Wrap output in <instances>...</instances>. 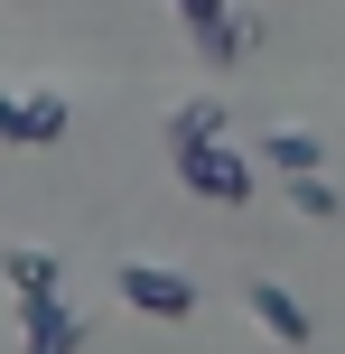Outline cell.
Returning <instances> with one entry per match:
<instances>
[{
  "label": "cell",
  "instance_id": "6da1fadb",
  "mask_svg": "<svg viewBox=\"0 0 345 354\" xmlns=\"http://www.w3.org/2000/svg\"><path fill=\"white\" fill-rule=\"evenodd\" d=\"M178 168L196 177V196H215V205H234V196H252V168L234 159V149H215V103H196V112H178Z\"/></svg>",
  "mask_w": 345,
  "mask_h": 354
},
{
  "label": "cell",
  "instance_id": "7a4b0ae2",
  "mask_svg": "<svg viewBox=\"0 0 345 354\" xmlns=\"http://www.w3.org/2000/svg\"><path fill=\"white\" fill-rule=\"evenodd\" d=\"M122 299L140 308V317H187V308H196V289H187L178 270H149V261H122Z\"/></svg>",
  "mask_w": 345,
  "mask_h": 354
},
{
  "label": "cell",
  "instance_id": "3957f363",
  "mask_svg": "<svg viewBox=\"0 0 345 354\" xmlns=\"http://www.w3.org/2000/svg\"><path fill=\"white\" fill-rule=\"evenodd\" d=\"M252 317L271 326L280 345H308V317H299V299H290V289H271V280H252Z\"/></svg>",
  "mask_w": 345,
  "mask_h": 354
},
{
  "label": "cell",
  "instance_id": "277c9868",
  "mask_svg": "<svg viewBox=\"0 0 345 354\" xmlns=\"http://www.w3.org/2000/svg\"><path fill=\"white\" fill-rule=\"evenodd\" d=\"M0 270H10V289H56V261H47V252H0Z\"/></svg>",
  "mask_w": 345,
  "mask_h": 354
},
{
  "label": "cell",
  "instance_id": "5b68a950",
  "mask_svg": "<svg viewBox=\"0 0 345 354\" xmlns=\"http://www.w3.org/2000/svg\"><path fill=\"white\" fill-rule=\"evenodd\" d=\"M271 168H290V177H299V168H317V140H299V131H280V140H271Z\"/></svg>",
  "mask_w": 345,
  "mask_h": 354
},
{
  "label": "cell",
  "instance_id": "8992f818",
  "mask_svg": "<svg viewBox=\"0 0 345 354\" xmlns=\"http://www.w3.org/2000/svg\"><path fill=\"white\" fill-rule=\"evenodd\" d=\"M28 122H37V140H66V103H56V93H37Z\"/></svg>",
  "mask_w": 345,
  "mask_h": 354
},
{
  "label": "cell",
  "instance_id": "52a82bcc",
  "mask_svg": "<svg viewBox=\"0 0 345 354\" xmlns=\"http://www.w3.org/2000/svg\"><path fill=\"white\" fill-rule=\"evenodd\" d=\"M0 140H37V122H28V103H10V93H0Z\"/></svg>",
  "mask_w": 345,
  "mask_h": 354
},
{
  "label": "cell",
  "instance_id": "ba28073f",
  "mask_svg": "<svg viewBox=\"0 0 345 354\" xmlns=\"http://www.w3.org/2000/svg\"><path fill=\"white\" fill-rule=\"evenodd\" d=\"M290 187H299V205H308V214H327V205H336V196H327V177H317V168H299Z\"/></svg>",
  "mask_w": 345,
  "mask_h": 354
},
{
  "label": "cell",
  "instance_id": "9c48e42d",
  "mask_svg": "<svg viewBox=\"0 0 345 354\" xmlns=\"http://www.w3.org/2000/svg\"><path fill=\"white\" fill-rule=\"evenodd\" d=\"M178 10H187V19H205V28H215V19H224V0H178Z\"/></svg>",
  "mask_w": 345,
  "mask_h": 354
}]
</instances>
